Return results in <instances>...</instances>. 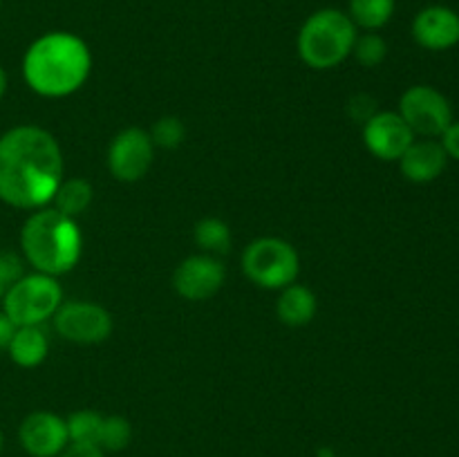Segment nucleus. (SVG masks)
Wrapping results in <instances>:
<instances>
[{
	"mask_svg": "<svg viewBox=\"0 0 459 457\" xmlns=\"http://www.w3.org/2000/svg\"><path fill=\"white\" fill-rule=\"evenodd\" d=\"M439 137H442V142L439 143H442V148H444V152L448 155V160L459 161V121H451V124H448V128L444 130Z\"/></svg>",
	"mask_w": 459,
	"mask_h": 457,
	"instance_id": "obj_26",
	"label": "nucleus"
},
{
	"mask_svg": "<svg viewBox=\"0 0 459 457\" xmlns=\"http://www.w3.org/2000/svg\"><path fill=\"white\" fill-rule=\"evenodd\" d=\"M48 336L40 330V325H25L16 327L12 343H9L7 352L12 361L21 367H36L45 361L48 357Z\"/></svg>",
	"mask_w": 459,
	"mask_h": 457,
	"instance_id": "obj_15",
	"label": "nucleus"
},
{
	"mask_svg": "<svg viewBox=\"0 0 459 457\" xmlns=\"http://www.w3.org/2000/svg\"><path fill=\"white\" fill-rule=\"evenodd\" d=\"M70 444H94L99 446L103 428V415L94 410H76L65 419Z\"/></svg>",
	"mask_w": 459,
	"mask_h": 457,
	"instance_id": "obj_19",
	"label": "nucleus"
},
{
	"mask_svg": "<svg viewBox=\"0 0 459 457\" xmlns=\"http://www.w3.org/2000/svg\"><path fill=\"white\" fill-rule=\"evenodd\" d=\"M316 296L303 285H290L282 289V296L278 298L276 312L285 325L303 327L316 316Z\"/></svg>",
	"mask_w": 459,
	"mask_h": 457,
	"instance_id": "obj_16",
	"label": "nucleus"
},
{
	"mask_svg": "<svg viewBox=\"0 0 459 457\" xmlns=\"http://www.w3.org/2000/svg\"><path fill=\"white\" fill-rule=\"evenodd\" d=\"M22 273H25L22 260L12 251H0V300Z\"/></svg>",
	"mask_w": 459,
	"mask_h": 457,
	"instance_id": "obj_24",
	"label": "nucleus"
},
{
	"mask_svg": "<svg viewBox=\"0 0 459 457\" xmlns=\"http://www.w3.org/2000/svg\"><path fill=\"white\" fill-rule=\"evenodd\" d=\"M63 303V289L48 273H22L3 296V312L16 327L40 325Z\"/></svg>",
	"mask_w": 459,
	"mask_h": 457,
	"instance_id": "obj_5",
	"label": "nucleus"
},
{
	"mask_svg": "<svg viewBox=\"0 0 459 457\" xmlns=\"http://www.w3.org/2000/svg\"><path fill=\"white\" fill-rule=\"evenodd\" d=\"M21 249L36 272L56 278L79 263L81 231L74 218L56 209H40L22 224Z\"/></svg>",
	"mask_w": 459,
	"mask_h": 457,
	"instance_id": "obj_3",
	"label": "nucleus"
},
{
	"mask_svg": "<svg viewBox=\"0 0 459 457\" xmlns=\"http://www.w3.org/2000/svg\"><path fill=\"white\" fill-rule=\"evenodd\" d=\"M316 457H336V453L332 451V448H321V451L316 453Z\"/></svg>",
	"mask_w": 459,
	"mask_h": 457,
	"instance_id": "obj_30",
	"label": "nucleus"
},
{
	"mask_svg": "<svg viewBox=\"0 0 459 457\" xmlns=\"http://www.w3.org/2000/svg\"><path fill=\"white\" fill-rule=\"evenodd\" d=\"M155 157V143L151 133L142 128H128L112 139L108 148V168L119 182H139Z\"/></svg>",
	"mask_w": 459,
	"mask_h": 457,
	"instance_id": "obj_9",
	"label": "nucleus"
},
{
	"mask_svg": "<svg viewBox=\"0 0 459 457\" xmlns=\"http://www.w3.org/2000/svg\"><path fill=\"white\" fill-rule=\"evenodd\" d=\"M0 7H3V0H0Z\"/></svg>",
	"mask_w": 459,
	"mask_h": 457,
	"instance_id": "obj_32",
	"label": "nucleus"
},
{
	"mask_svg": "<svg viewBox=\"0 0 459 457\" xmlns=\"http://www.w3.org/2000/svg\"><path fill=\"white\" fill-rule=\"evenodd\" d=\"M363 142L379 160L399 161V157L415 142V133L408 128L399 112H377L363 125Z\"/></svg>",
	"mask_w": 459,
	"mask_h": 457,
	"instance_id": "obj_11",
	"label": "nucleus"
},
{
	"mask_svg": "<svg viewBox=\"0 0 459 457\" xmlns=\"http://www.w3.org/2000/svg\"><path fill=\"white\" fill-rule=\"evenodd\" d=\"M63 155L39 125H16L0 137V200L16 209H43L56 193Z\"/></svg>",
	"mask_w": 459,
	"mask_h": 457,
	"instance_id": "obj_1",
	"label": "nucleus"
},
{
	"mask_svg": "<svg viewBox=\"0 0 459 457\" xmlns=\"http://www.w3.org/2000/svg\"><path fill=\"white\" fill-rule=\"evenodd\" d=\"M412 39L430 52H446L459 43V13L446 4L424 7L412 21Z\"/></svg>",
	"mask_w": 459,
	"mask_h": 457,
	"instance_id": "obj_13",
	"label": "nucleus"
},
{
	"mask_svg": "<svg viewBox=\"0 0 459 457\" xmlns=\"http://www.w3.org/2000/svg\"><path fill=\"white\" fill-rule=\"evenodd\" d=\"M13 334H16V325H13L12 318H9L7 314H4L3 309H0V352L9 348V343H12Z\"/></svg>",
	"mask_w": 459,
	"mask_h": 457,
	"instance_id": "obj_28",
	"label": "nucleus"
},
{
	"mask_svg": "<svg viewBox=\"0 0 459 457\" xmlns=\"http://www.w3.org/2000/svg\"><path fill=\"white\" fill-rule=\"evenodd\" d=\"M357 25L341 9H318L299 31V54L314 70H330L352 54Z\"/></svg>",
	"mask_w": 459,
	"mask_h": 457,
	"instance_id": "obj_4",
	"label": "nucleus"
},
{
	"mask_svg": "<svg viewBox=\"0 0 459 457\" xmlns=\"http://www.w3.org/2000/svg\"><path fill=\"white\" fill-rule=\"evenodd\" d=\"M52 200L54 209L58 213L67 215V218H74V215L83 213L90 206V202H92V184L81 177H72L67 182L58 184Z\"/></svg>",
	"mask_w": 459,
	"mask_h": 457,
	"instance_id": "obj_17",
	"label": "nucleus"
},
{
	"mask_svg": "<svg viewBox=\"0 0 459 457\" xmlns=\"http://www.w3.org/2000/svg\"><path fill=\"white\" fill-rule=\"evenodd\" d=\"M222 260L215 255H191L175 269L173 285L178 294L186 300H206L224 285Z\"/></svg>",
	"mask_w": 459,
	"mask_h": 457,
	"instance_id": "obj_12",
	"label": "nucleus"
},
{
	"mask_svg": "<svg viewBox=\"0 0 459 457\" xmlns=\"http://www.w3.org/2000/svg\"><path fill=\"white\" fill-rule=\"evenodd\" d=\"M186 137V128L178 116H161L151 130V139L160 148H178Z\"/></svg>",
	"mask_w": 459,
	"mask_h": 457,
	"instance_id": "obj_23",
	"label": "nucleus"
},
{
	"mask_svg": "<svg viewBox=\"0 0 459 457\" xmlns=\"http://www.w3.org/2000/svg\"><path fill=\"white\" fill-rule=\"evenodd\" d=\"M394 7H397V0H350L348 16L357 27L375 31L388 25Z\"/></svg>",
	"mask_w": 459,
	"mask_h": 457,
	"instance_id": "obj_18",
	"label": "nucleus"
},
{
	"mask_svg": "<svg viewBox=\"0 0 459 457\" xmlns=\"http://www.w3.org/2000/svg\"><path fill=\"white\" fill-rule=\"evenodd\" d=\"M195 242L200 249L213 254H227L229 246H231V231H229L227 224L218 218H204L197 222L195 227Z\"/></svg>",
	"mask_w": 459,
	"mask_h": 457,
	"instance_id": "obj_20",
	"label": "nucleus"
},
{
	"mask_svg": "<svg viewBox=\"0 0 459 457\" xmlns=\"http://www.w3.org/2000/svg\"><path fill=\"white\" fill-rule=\"evenodd\" d=\"M448 155L444 152L442 143L435 139H421L412 142L408 151L399 157V168L403 177L415 184L435 182L446 170Z\"/></svg>",
	"mask_w": 459,
	"mask_h": 457,
	"instance_id": "obj_14",
	"label": "nucleus"
},
{
	"mask_svg": "<svg viewBox=\"0 0 459 457\" xmlns=\"http://www.w3.org/2000/svg\"><path fill=\"white\" fill-rule=\"evenodd\" d=\"M54 330L65 341L79 345L103 343L112 334V316L101 305L88 300H67L54 312Z\"/></svg>",
	"mask_w": 459,
	"mask_h": 457,
	"instance_id": "obj_8",
	"label": "nucleus"
},
{
	"mask_svg": "<svg viewBox=\"0 0 459 457\" xmlns=\"http://www.w3.org/2000/svg\"><path fill=\"white\" fill-rule=\"evenodd\" d=\"M58 457H106V451L94 444H67V448Z\"/></svg>",
	"mask_w": 459,
	"mask_h": 457,
	"instance_id": "obj_27",
	"label": "nucleus"
},
{
	"mask_svg": "<svg viewBox=\"0 0 459 457\" xmlns=\"http://www.w3.org/2000/svg\"><path fill=\"white\" fill-rule=\"evenodd\" d=\"M92 56L83 39L67 31H49L27 47L22 76L40 97H67L85 83Z\"/></svg>",
	"mask_w": 459,
	"mask_h": 457,
	"instance_id": "obj_2",
	"label": "nucleus"
},
{
	"mask_svg": "<svg viewBox=\"0 0 459 457\" xmlns=\"http://www.w3.org/2000/svg\"><path fill=\"white\" fill-rule=\"evenodd\" d=\"M3 448H4V435L3 430H0V453H3Z\"/></svg>",
	"mask_w": 459,
	"mask_h": 457,
	"instance_id": "obj_31",
	"label": "nucleus"
},
{
	"mask_svg": "<svg viewBox=\"0 0 459 457\" xmlns=\"http://www.w3.org/2000/svg\"><path fill=\"white\" fill-rule=\"evenodd\" d=\"M247 278L264 289H285L294 285L300 272V260L294 246L281 237H260L242 254Z\"/></svg>",
	"mask_w": 459,
	"mask_h": 457,
	"instance_id": "obj_6",
	"label": "nucleus"
},
{
	"mask_svg": "<svg viewBox=\"0 0 459 457\" xmlns=\"http://www.w3.org/2000/svg\"><path fill=\"white\" fill-rule=\"evenodd\" d=\"M4 92H7V72H4V67L0 65V101H3Z\"/></svg>",
	"mask_w": 459,
	"mask_h": 457,
	"instance_id": "obj_29",
	"label": "nucleus"
},
{
	"mask_svg": "<svg viewBox=\"0 0 459 457\" xmlns=\"http://www.w3.org/2000/svg\"><path fill=\"white\" fill-rule=\"evenodd\" d=\"M375 108H377L375 99H370L368 94H357V97L350 101V115H352V119L363 121V124H366L372 115H377Z\"/></svg>",
	"mask_w": 459,
	"mask_h": 457,
	"instance_id": "obj_25",
	"label": "nucleus"
},
{
	"mask_svg": "<svg viewBox=\"0 0 459 457\" xmlns=\"http://www.w3.org/2000/svg\"><path fill=\"white\" fill-rule=\"evenodd\" d=\"M18 442L31 457H58L70 444L63 417L48 410H36L18 426Z\"/></svg>",
	"mask_w": 459,
	"mask_h": 457,
	"instance_id": "obj_10",
	"label": "nucleus"
},
{
	"mask_svg": "<svg viewBox=\"0 0 459 457\" xmlns=\"http://www.w3.org/2000/svg\"><path fill=\"white\" fill-rule=\"evenodd\" d=\"M352 52L363 67H377L388 56V43L377 31H368V34L357 36Z\"/></svg>",
	"mask_w": 459,
	"mask_h": 457,
	"instance_id": "obj_22",
	"label": "nucleus"
},
{
	"mask_svg": "<svg viewBox=\"0 0 459 457\" xmlns=\"http://www.w3.org/2000/svg\"><path fill=\"white\" fill-rule=\"evenodd\" d=\"M399 115L421 137H439L453 121L451 101L430 85H412L399 99Z\"/></svg>",
	"mask_w": 459,
	"mask_h": 457,
	"instance_id": "obj_7",
	"label": "nucleus"
},
{
	"mask_svg": "<svg viewBox=\"0 0 459 457\" xmlns=\"http://www.w3.org/2000/svg\"><path fill=\"white\" fill-rule=\"evenodd\" d=\"M133 439V426L126 417L110 415L103 417V428H101V439H99V448L108 453L124 451L126 446Z\"/></svg>",
	"mask_w": 459,
	"mask_h": 457,
	"instance_id": "obj_21",
	"label": "nucleus"
}]
</instances>
